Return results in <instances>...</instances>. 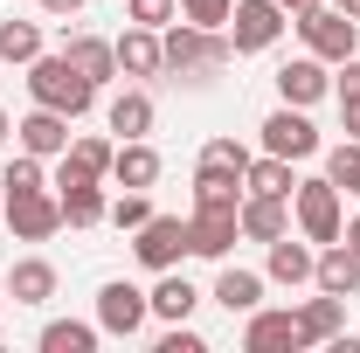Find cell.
Instances as JSON below:
<instances>
[{
    "label": "cell",
    "instance_id": "6da1fadb",
    "mask_svg": "<svg viewBox=\"0 0 360 353\" xmlns=\"http://www.w3.org/2000/svg\"><path fill=\"white\" fill-rule=\"evenodd\" d=\"M160 49H167V77L174 84H208L215 70L236 63L229 28H194V21H167L160 28Z\"/></svg>",
    "mask_w": 360,
    "mask_h": 353
},
{
    "label": "cell",
    "instance_id": "7a4b0ae2",
    "mask_svg": "<svg viewBox=\"0 0 360 353\" xmlns=\"http://www.w3.org/2000/svg\"><path fill=\"white\" fill-rule=\"evenodd\" d=\"M28 97H35L42 111H63V118L77 125V118H84L90 104H97V84H90L84 70H77V63L63 56V49H56V56L42 49V56L28 63Z\"/></svg>",
    "mask_w": 360,
    "mask_h": 353
},
{
    "label": "cell",
    "instance_id": "3957f363",
    "mask_svg": "<svg viewBox=\"0 0 360 353\" xmlns=\"http://www.w3.org/2000/svg\"><path fill=\"white\" fill-rule=\"evenodd\" d=\"M347 194L333 187V180H298L291 187V222H298V236L312 243V250H326V243H340V229H347V208H340Z\"/></svg>",
    "mask_w": 360,
    "mask_h": 353
},
{
    "label": "cell",
    "instance_id": "277c9868",
    "mask_svg": "<svg viewBox=\"0 0 360 353\" xmlns=\"http://www.w3.org/2000/svg\"><path fill=\"white\" fill-rule=\"evenodd\" d=\"M291 28H298V42L312 49L319 63H347V56H360V21H354V14H340L333 0L291 14Z\"/></svg>",
    "mask_w": 360,
    "mask_h": 353
},
{
    "label": "cell",
    "instance_id": "5b68a950",
    "mask_svg": "<svg viewBox=\"0 0 360 353\" xmlns=\"http://www.w3.org/2000/svg\"><path fill=\"white\" fill-rule=\"evenodd\" d=\"M132 257L153 277L160 270H180V257H194V243H187V215H146L132 229Z\"/></svg>",
    "mask_w": 360,
    "mask_h": 353
},
{
    "label": "cell",
    "instance_id": "8992f818",
    "mask_svg": "<svg viewBox=\"0 0 360 353\" xmlns=\"http://www.w3.org/2000/svg\"><path fill=\"white\" fill-rule=\"evenodd\" d=\"M284 28H291V14H284L277 0H236V7H229V42H236V56H264V49H277Z\"/></svg>",
    "mask_w": 360,
    "mask_h": 353
},
{
    "label": "cell",
    "instance_id": "52a82bcc",
    "mask_svg": "<svg viewBox=\"0 0 360 353\" xmlns=\"http://www.w3.org/2000/svg\"><path fill=\"white\" fill-rule=\"evenodd\" d=\"M257 139H264V153L291 160V167H298V160H312L319 146H326V139H319V125L305 118V111H298V104H277L264 125H257Z\"/></svg>",
    "mask_w": 360,
    "mask_h": 353
},
{
    "label": "cell",
    "instance_id": "ba28073f",
    "mask_svg": "<svg viewBox=\"0 0 360 353\" xmlns=\"http://www.w3.org/2000/svg\"><path fill=\"white\" fill-rule=\"evenodd\" d=\"M146 319H153V298H146L139 284L111 277V284L97 291V326H104L111 340H139V333H146Z\"/></svg>",
    "mask_w": 360,
    "mask_h": 353
},
{
    "label": "cell",
    "instance_id": "9c48e42d",
    "mask_svg": "<svg viewBox=\"0 0 360 353\" xmlns=\"http://www.w3.org/2000/svg\"><path fill=\"white\" fill-rule=\"evenodd\" d=\"M7 229H14V243H49L56 229H63V201L35 187V194H7Z\"/></svg>",
    "mask_w": 360,
    "mask_h": 353
},
{
    "label": "cell",
    "instance_id": "30bf717a",
    "mask_svg": "<svg viewBox=\"0 0 360 353\" xmlns=\"http://www.w3.org/2000/svg\"><path fill=\"white\" fill-rule=\"evenodd\" d=\"M326 70H333V63H319L312 49L291 56V63H277V97L298 104V111H312L319 97H333V77H326Z\"/></svg>",
    "mask_w": 360,
    "mask_h": 353
},
{
    "label": "cell",
    "instance_id": "8fae6325",
    "mask_svg": "<svg viewBox=\"0 0 360 353\" xmlns=\"http://www.w3.org/2000/svg\"><path fill=\"white\" fill-rule=\"evenodd\" d=\"M187 243H194V257L229 264V250L243 243V222H236V208H194V215H187Z\"/></svg>",
    "mask_w": 360,
    "mask_h": 353
},
{
    "label": "cell",
    "instance_id": "7c38bea8",
    "mask_svg": "<svg viewBox=\"0 0 360 353\" xmlns=\"http://www.w3.org/2000/svg\"><path fill=\"white\" fill-rule=\"evenodd\" d=\"M298 312V353L305 347H333V340H347V298H333V291H319V298H305Z\"/></svg>",
    "mask_w": 360,
    "mask_h": 353
},
{
    "label": "cell",
    "instance_id": "4fadbf2b",
    "mask_svg": "<svg viewBox=\"0 0 360 353\" xmlns=\"http://www.w3.org/2000/svg\"><path fill=\"white\" fill-rule=\"evenodd\" d=\"M270 250V264H264V284H284V291H298V284H312V264H319V250L305 243V236H277V243H264Z\"/></svg>",
    "mask_w": 360,
    "mask_h": 353
},
{
    "label": "cell",
    "instance_id": "5bb4252c",
    "mask_svg": "<svg viewBox=\"0 0 360 353\" xmlns=\"http://www.w3.org/2000/svg\"><path fill=\"white\" fill-rule=\"evenodd\" d=\"M118 77H132V84H146V77H167V49H160V28H125L118 35Z\"/></svg>",
    "mask_w": 360,
    "mask_h": 353
},
{
    "label": "cell",
    "instance_id": "9a60e30c",
    "mask_svg": "<svg viewBox=\"0 0 360 353\" xmlns=\"http://www.w3.org/2000/svg\"><path fill=\"white\" fill-rule=\"evenodd\" d=\"M14 146H21V153H35V160H63V153H70V118L35 104V111L14 125Z\"/></svg>",
    "mask_w": 360,
    "mask_h": 353
},
{
    "label": "cell",
    "instance_id": "2e32d148",
    "mask_svg": "<svg viewBox=\"0 0 360 353\" xmlns=\"http://www.w3.org/2000/svg\"><path fill=\"white\" fill-rule=\"evenodd\" d=\"M111 153H118V139H70V153H63V174H56V187H77V180H111Z\"/></svg>",
    "mask_w": 360,
    "mask_h": 353
},
{
    "label": "cell",
    "instance_id": "e0dca14e",
    "mask_svg": "<svg viewBox=\"0 0 360 353\" xmlns=\"http://www.w3.org/2000/svg\"><path fill=\"white\" fill-rule=\"evenodd\" d=\"M243 347L250 353H298V312H270V305H257L250 319H243Z\"/></svg>",
    "mask_w": 360,
    "mask_h": 353
},
{
    "label": "cell",
    "instance_id": "ac0fdd59",
    "mask_svg": "<svg viewBox=\"0 0 360 353\" xmlns=\"http://www.w3.org/2000/svg\"><path fill=\"white\" fill-rule=\"evenodd\" d=\"M63 56H70V63H77L97 90L118 77V49L104 42V35H90V28H70V35H63Z\"/></svg>",
    "mask_w": 360,
    "mask_h": 353
},
{
    "label": "cell",
    "instance_id": "d6986e66",
    "mask_svg": "<svg viewBox=\"0 0 360 353\" xmlns=\"http://www.w3.org/2000/svg\"><path fill=\"white\" fill-rule=\"evenodd\" d=\"M236 222H243V243H277V236L291 229V201H277V194H243Z\"/></svg>",
    "mask_w": 360,
    "mask_h": 353
},
{
    "label": "cell",
    "instance_id": "ffe728a7",
    "mask_svg": "<svg viewBox=\"0 0 360 353\" xmlns=\"http://www.w3.org/2000/svg\"><path fill=\"white\" fill-rule=\"evenodd\" d=\"M312 291H333V298H360V257L347 243H326L312 264Z\"/></svg>",
    "mask_w": 360,
    "mask_h": 353
},
{
    "label": "cell",
    "instance_id": "44dd1931",
    "mask_svg": "<svg viewBox=\"0 0 360 353\" xmlns=\"http://www.w3.org/2000/svg\"><path fill=\"white\" fill-rule=\"evenodd\" d=\"M208 298H215L229 319H250V312L264 305V270H236V264H222V277H215V291H208Z\"/></svg>",
    "mask_w": 360,
    "mask_h": 353
},
{
    "label": "cell",
    "instance_id": "7402d4cb",
    "mask_svg": "<svg viewBox=\"0 0 360 353\" xmlns=\"http://www.w3.org/2000/svg\"><path fill=\"white\" fill-rule=\"evenodd\" d=\"M160 153H153V139H118V153H111V180L118 187H160Z\"/></svg>",
    "mask_w": 360,
    "mask_h": 353
},
{
    "label": "cell",
    "instance_id": "603a6c76",
    "mask_svg": "<svg viewBox=\"0 0 360 353\" xmlns=\"http://www.w3.org/2000/svg\"><path fill=\"white\" fill-rule=\"evenodd\" d=\"M153 118H160V111H153V97H146L139 84L118 90V97L104 104V125H111L118 139H153Z\"/></svg>",
    "mask_w": 360,
    "mask_h": 353
},
{
    "label": "cell",
    "instance_id": "cb8c5ba5",
    "mask_svg": "<svg viewBox=\"0 0 360 353\" xmlns=\"http://www.w3.org/2000/svg\"><path fill=\"white\" fill-rule=\"evenodd\" d=\"M7 298L14 305H49L56 298V264L49 257H21V264L7 270Z\"/></svg>",
    "mask_w": 360,
    "mask_h": 353
},
{
    "label": "cell",
    "instance_id": "d4e9b609",
    "mask_svg": "<svg viewBox=\"0 0 360 353\" xmlns=\"http://www.w3.org/2000/svg\"><path fill=\"white\" fill-rule=\"evenodd\" d=\"M153 298V319H167V326H180V319H194V305H201V291L180 277V270H160V284L146 291Z\"/></svg>",
    "mask_w": 360,
    "mask_h": 353
},
{
    "label": "cell",
    "instance_id": "484cf974",
    "mask_svg": "<svg viewBox=\"0 0 360 353\" xmlns=\"http://www.w3.org/2000/svg\"><path fill=\"white\" fill-rule=\"evenodd\" d=\"M56 201H63V222L70 229H97L104 222V180H77V187H56Z\"/></svg>",
    "mask_w": 360,
    "mask_h": 353
},
{
    "label": "cell",
    "instance_id": "4316f807",
    "mask_svg": "<svg viewBox=\"0 0 360 353\" xmlns=\"http://www.w3.org/2000/svg\"><path fill=\"white\" fill-rule=\"evenodd\" d=\"M291 187H298V174H291V160H277V153H257L250 174H243V194H277V201H291Z\"/></svg>",
    "mask_w": 360,
    "mask_h": 353
},
{
    "label": "cell",
    "instance_id": "83f0119b",
    "mask_svg": "<svg viewBox=\"0 0 360 353\" xmlns=\"http://www.w3.org/2000/svg\"><path fill=\"white\" fill-rule=\"evenodd\" d=\"M97 340H104V326H84V319H49L35 347H42V353H97Z\"/></svg>",
    "mask_w": 360,
    "mask_h": 353
},
{
    "label": "cell",
    "instance_id": "f1b7e54d",
    "mask_svg": "<svg viewBox=\"0 0 360 353\" xmlns=\"http://www.w3.org/2000/svg\"><path fill=\"white\" fill-rule=\"evenodd\" d=\"M194 208H243V174L194 167Z\"/></svg>",
    "mask_w": 360,
    "mask_h": 353
},
{
    "label": "cell",
    "instance_id": "f546056e",
    "mask_svg": "<svg viewBox=\"0 0 360 353\" xmlns=\"http://www.w3.org/2000/svg\"><path fill=\"white\" fill-rule=\"evenodd\" d=\"M42 56V21H0V63H35Z\"/></svg>",
    "mask_w": 360,
    "mask_h": 353
},
{
    "label": "cell",
    "instance_id": "4dcf8cb0",
    "mask_svg": "<svg viewBox=\"0 0 360 353\" xmlns=\"http://www.w3.org/2000/svg\"><path fill=\"white\" fill-rule=\"evenodd\" d=\"M326 180H333L340 194H360V139H340V146H326Z\"/></svg>",
    "mask_w": 360,
    "mask_h": 353
},
{
    "label": "cell",
    "instance_id": "1f68e13d",
    "mask_svg": "<svg viewBox=\"0 0 360 353\" xmlns=\"http://www.w3.org/2000/svg\"><path fill=\"white\" fill-rule=\"evenodd\" d=\"M250 160H257V153H250L243 139H208V146H201V167H222V174H250Z\"/></svg>",
    "mask_w": 360,
    "mask_h": 353
},
{
    "label": "cell",
    "instance_id": "d6a6232c",
    "mask_svg": "<svg viewBox=\"0 0 360 353\" xmlns=\"http://www.w3.org/2000/svg\"><path fill=\"white\" fill-rule=\"evenodd\" d=\"M0 187H7V194H35V187H49V174H42L35 153H14V167L0 174Z\"/></svg>",
    "mask_w": 360,
    "mask_h": 353
},
{
    "label": "cell",
    "instance_id": "836d02e7",
    "mask_svg": "<svg viewBox=\"0 0 360 353\" xmlns=\"http://www.w3.org/2000/svg\"><path fill=\"white\" fill-rule=\"evenodd\" d=\"M153 215V201H146V187H125L111 208H104V222H118V229H139V222Z\"/></svg>",
    "mask_w": 360,
    "mask_h": 353
},
{
    "label": "cell",
    "instance_id": "e575fe53",
    "mask_svg": "<svg viewBox=\"0 0 360 353\" xmlns=\"http://www.w3.org/2000/svg\"><path fill=\"white\" fill-rule=\"evenodd\" d=\"M229 7H236V0H180V21H194V28H229Z\"/></svg>",
    "mask_w": 360,
    "mask_h": 353
},
{
    "label": "cell",
    "instance_id": "d590c367",
    "mask_svg": "<svg viewBox=\"0 0 360 353\" xmlns=\"http://www.w3.org/2000/svg\"><path fill=\"white\" fill-rule=\"evenodd\" d=\"M125 14H132L139 28H167V21L180 14V0H125Z\"/></svg>",
    "mask_w": 360,
    "mask_h": 353
},
{
    "label": "cell",
    "instance_id": "8d00e7d4",
    "mask_svg": "<svg viewBox=\"0 0 360 353\" xmlns=\"http://www.w3.org/2000/svg\"><path fill=\"white\" fill-rule=\"evenodd\" d=\"M153 353H208V340L180 319V326H167V333H160V347H153Z\"/></svg>",
    "mask_w": 360,
    "mask_h": 353
},
{
    "label": "cell",
    "instance_id": "74e56055",
    "mask_svg": "<svg viewBox=\"0 0 360 353\" xmlns=\"http://www.w3.org/2000/svg\"><path fill=\"white\" fill-rule=\"evenodd\" d=\"M333 97H360V56H347V63H340V84H333Z\"/></svg>",
    "mask_w": 360,
    "mask_h": 353
},
{
    "label": "cell",
    "instance_id": "f35d334b",
    "mask_svg": "<svg viewBox=\"0 0 360 353\" xmlns=\"http://www.w3.org/2000/svg\"><path fill=\"white\" fill-rule=\"evenodd\" d=\"M35 7H42L49 21H77V14H84V0H35Z\"/></svg>",
    "mask_w": 360,
    "mask_h": 353
},
{
    "label": "cell",
    "instance_id": "ab89813d",
    "mask_svg": "<svg viewBox=\"0 0 360 353\" xmlns=\"http://www.w3.org/2000/svg\"><path fill=\"white\" fill-rule=\"evenodd\" d=\"M340 132L360 139V97H340Z\"/></svg>",
    "mask_w": 360,
    "mask_h": 353
},
{
    "label": "cell",
    "instance_id": "60d3db41",
    "mask_svg": "<svg viewBox=\"0 0 360 353\" xmlns=\"http://www.w3.org/2000/svg\"><path fill=\"white\" fill-rule=\"evenodd\" d=\"M340 243H347V250H354V257H360V215L347 222V229H340Z\"/></svg>",
    "mask_w": 360,
    "mask_h": 353
},
{
    "label": "cell",
    "instance_id": "b9f144b4",
    "mask_svg": "<svg viewBox=\"0 0 360 353\" xmlns=\"http://www.w3.org/2000/svg\"><path fill=\"white\" fill-rule=\"evenodd\" d=\"M284 14H305V7H326V0H277Z\"/></svg>",
    "mask_w": 360,
    "mask_h": 353
},
{
    "label": "cell",
    "instance_id": "7bdbcfd3",
    "mask_svg": "<svg viewBox=\"0 0 360 353\" xmlns=\"http://www.w3.org/2000/svg\"><path fill=\"white\" fill-rule=\"evenodd\" d=\"M7 139H14V118H7V111H0V146H7Z\"/></svg>",
    "mask_w": 360,
    "mask_h": 353
},
{
    "label": "cell",
    "instance_id": "ee69618b",
    "mask_svg": "<svg viewBox=\"0 0 360 353\" xmlns=\"http://www.w3.org/2000/svg\"><path fill=\"white\" fill-rule=\"evenodd\" d=\"M333 7H340V14H354V21H360V0H333Z\"/></svg>",
    "mask_w": 360,
    "mask_h": 353
},
{
    "label": "cell",
    "instance_id": "f6af8a7d",
    "mask_svg": "<svg viewBox=\"0 0 360 353\" xmlns=\"http://www.w3.org/2000/svg\"><path fill=\"white\" fill-rule=\"evenodd\" d=\"M0 201H7V187H0Z\"/></svg>",
    "mask_w": 360,
    "mask_h": 353
}]
</instances>
